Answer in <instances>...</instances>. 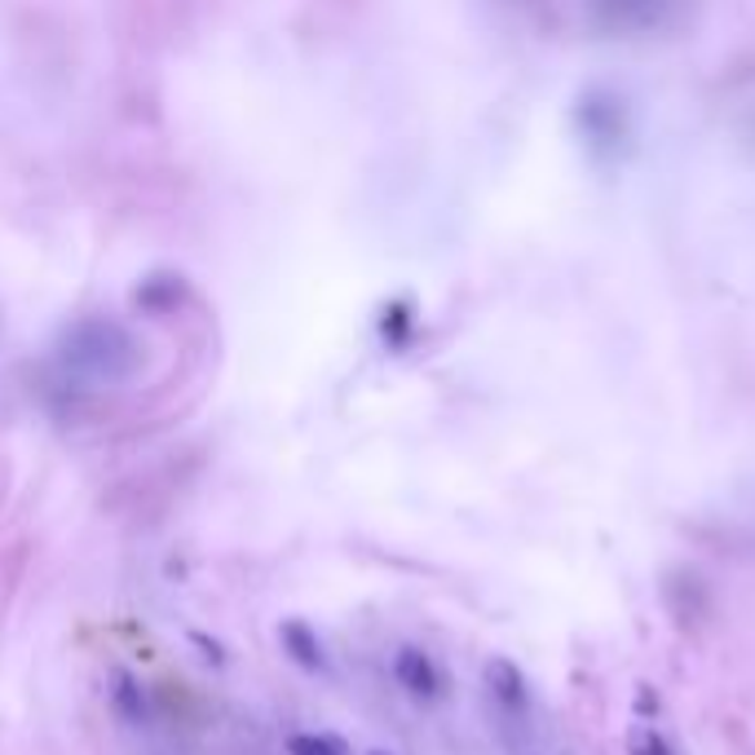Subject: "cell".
<instances>
[{"label":"cell","mask_w":755,"mask_h":755,"mask_svg":"<svg viewBox=\"0 0 755 755\" xmlns=\"http://www.w3.org/2000/svg\"><path fill=\"white\" fill-rule=\"evenodd\" d=\"M393 672H397V681L415 694V699H433L437 694V668H433V659L424 654V650H397V659H393Z\"/></svg>","instance_id":"2"},{"label":"cell","mask_w":755,"mask_h":755,"mask_svg":"<svg viewBox=\"0 0 755 755\" xmlns=\"http://www.w3.org/2000/svg\"><path fill=\"white\" fill-rule=\"evenodd\" d=\"M115 707H120L128 721H142V716H146L142 690L133 685V676H128V672H120V676H115Z\"/></svg>","instance_id":"5"},{"label":"cell","mask_w":755,"mask_h":755,"mask_svg":"<svg viewBox=\"0 0 755 755\" xmlns=\"http://www.w3.org/2000/svg\"><path fill=\"white\" fill-rule=\"evenodd\" d=\"M486 685H490L495 703H499L508 716H526V707H530V694H526V681H521V672H517L508 659H490V663H486Z\"/></svg>","instance_id":"1"},{"label":"cell","mask_w":755,"mask_h":755,"mask_svg":"<svg viewBox=\"0 0 755 755\" xmlns=\"http://www.w3.org/2000/svg\"><path fill=\"white\" fill-rule=\"evenodd\" d=\"M283 645H288V654H292L301 668H310V672H319V668H323V645H319V637H314L301 619L283 623Z\"/></svg>","instance_id":"3"},{"label":"cell","mask_w":755,"mask_h":755,"mask_svg":"<svg viewBox=\"0 0 755 755\" xmlns=\"http://www.w3.org/2000/svg\"><path fill=\"white\" fill-rule=\"evenodd\" d=\"M372 755H389V752H372Z\"/></svg>","instance_id":"6"},{"label":"cell","mask_w":755,"mask_h":755,"mask_svg":"<svg viewBox=\"0 0 755 755\" xmlns=\"http://www.w3.org/2000/svg\"><path fill=\"white\" fill-rule=\"evenodd\" d=\"M288 755H350L341 738H328V734H297L288 738Z\"/></svg>","instance_id":"4"}]
</instances>
